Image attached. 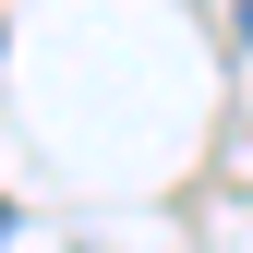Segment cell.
I'll use <instances>...</instances> for the list:
<instances>
[]
</instances>
